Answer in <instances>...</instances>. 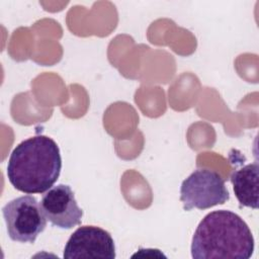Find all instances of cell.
Returning <instances> with one entry per match:
<instances>
[{
    "label": "cell",
    "mask_w": 259,
    "mask_h": 259,
    "mask_svg": "<svg viewBox=\"0 0 259 259\" xmlns=\"http://www.w3.org/2000/svg\"><path fill=\"white\" fill-rule=\"evenodd\" d=\"M9 238L19 243H34L47 227V218L37 199L23 195L7 202L2 207Z\"/></svg>",
    "instance_id": "3957f363"
},
{
    "label": "cell",
    "mask_w": 259,
    "mask_h": 259,
    "mask_svg": "<svg viewBox=\"0 0 259 259\" xmlns=\"http://www.w3.org/2000/svg\"><path fill=\"white\" fill-rule=\"evenodd\" d=\"M254 251V238L237 213L219 209L207 213L198 224L191 243L195 259H248Z\"/></svg>",
    "instance_id": "7a4b0ae2"
},
{
    "label": "cell",
    "mask_w": 259,
    "mask_h": 259,
    "mask_svg": "<svg viewBox=\"0 0 259 259\" xmlns=\"http://www.w3.org/2000/svg\"><path fill=\"white\" fill-rule=\"evenodd\" d=\"M64 258H115V245L111 235L96 226H81L69 238Z\"/></svg>",
    "instance_id": "5b68a950"
},
{
    "label": "cell",
    "mask_w": 259,
    "mask_h": 259,
    "mask_svg": "<svg viewBox=\"0 0 259 259\" xmlns=\"http://www.w3.org/2000/svg\"><path fill=\"white\" fill-rule=\"evenodd\" d=\"M258 171L257 162L243 166L233 172L231 182L235 195L241 205L258 208Z\"/></svg>",
    "instance_id": "52a82bcc"
},
{
    "label": "cell",
    "mask_w": 259,
    "mask_h": 259,
    "mask_svg": "<svg viewBox=\"0 0 259 259\" xmlns=\"http://www.w3.org/2000/svg\"><path fill=\"white\" fill-rule=\"evenodd\" d=\"M230 199V193L222 176L210 169L194 170L180 187V200L184 210L192 208L207 209L224 204Z\"/></svg>",
    "instance_id": "277c9868"
},
{
    "label": "cell",
    "mask_w": 259,
    "mask_h": 259,
    "mask_svg": "<svg viewBox=\"0 0 259 259\" xmlns=\"http://www.w3.org/2000/svg\"><path fill=\"white\" fill-rule=\"evenodd\" d=\"M40 206L47 220L55 227L68 230L81 225L83 210L67 184H58L47 190L41 197Z\"/></svg>",
    "instance_id": "8992f818"
},
{
    "label": "cell",
    "mask_w": 259,
    "mask_h": 259,
    "mask_svg": "<svg viewBox=\"0 0 259 259\" xmlns=\"http://www.w3.org/2000/svg\"><path fill=\"white\" fill-rule=\"evenodd\" d=\"M62 169L59 146L37 135L18 144L10 154L7 177L11 185L27 194L44 193L57 182Z\"/></svg>",
    "instance_id": "6da1fadb"
}]
</instances>
